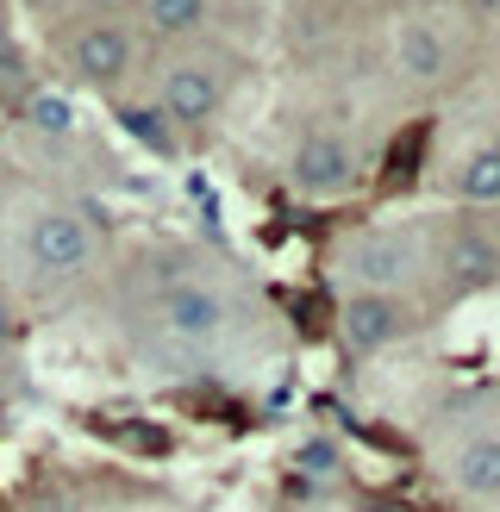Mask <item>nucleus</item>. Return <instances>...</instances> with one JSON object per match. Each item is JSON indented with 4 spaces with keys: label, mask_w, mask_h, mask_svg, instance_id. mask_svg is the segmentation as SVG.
<instances>
[{
    "label": "nucleus",
    "mask_w": 500,
    "mask_h": 512,
    "mask_svg": "<svg viewBox=\"0 0 500 512\" xmlns=\"http://www.w3.org/2000/svg\"><path fill=\"white\" fill-rule=\"evenodd\" d=\"M450 481L469 500H500V431H475L450 450Z\"/></svg>",
    "instance_id": "obj_10"
},
{
    "label": "nucleus",
    "mask_w": 500,
    "mask_h": 512,
    "mask_svg": "<svg viewBox=\"0 0 500 512\" xmlns=\"http://www.w3.org/2000/svg\"><path fill=\"white\" fill-rule=\"evenodd\" d=\"M432 263L419 232H394V225H369L344 244V275L357 281V294H394V288H413Z\"/></svg>",
    "instance_id": "obj_4"
},
{
    "label": "nucleus",
    "mask_w": 500,
    "mask_h": 512,
    "mask_svg": "<svg viewBox=\"0 0 500 512\" xmlns=\"http://www.w3.org/2000/svg\"><path fill=\"white\" fill-rule=\"evenodd\" d=\"M32 13H63V7H75V0H25Z\"/></svg>",
    "instance_id": "obj_16"
},
{
    "label": "nucleus",
    "mask_w": 500,
    "mask_h": 512,
    "mask_svg": "<svg viewBox=\"0 0 500 512\" xmlns=\"http://www.w3.org/2000/svg\"><path fill=\"white\" fill-rule=\"evenodd\" d=\"M357 144H350L344 132H332V125H313L307 138L294 144V157H288V182L307 194V200H338L357 188Z\"/></svg>",
    "instance_id": "obj_5"
},
{
    "label": "nucleus",
    "mask_w": 500,
    "mask_h": 512,
    "mask_svg": "<svg viewBox=\"0 0 500 512\" xmlns=\"http://www.w3.org/2000/svg\"><path fill=\"white\" fill-rule=\"evenodd\" d=\"M457 200L463 207H500V144H482L457 163Z\"/></svg>",
    "instance_id": "obj_12"
},
{
    "label": "nucleus",
    "mask_w": 500,
    "mask_h": 512,
    "mask_svg": "<svg viewBox=\"0 0 500 512\" xmlns=\"http://www.w3.org/2000/svg\"><path fill=\"white\" fill-rule=\"evenodd\" d=\"M82 13H94V19H132L138 13V0H75Z\"/></svg>",
    "instance_id": "obj_13"
},
{
    "label": "nucleus",
    "mask_w": 500,
    "mask_h": 512,
    "mask_svg": "<svg viewBox=\"0 0 500 512\" xmlns=\"http://www.w3.org/2000/svg\"><path fill=\"white\" fill-rule=\"evenodd\" d=\"M225 319H232V306L213 281H169L163 300H157V325L169 331L175 344H213Z\"/></svg>",
    "instance_id": "obj_6"
},
{
    "label": "nucleus",
    "mask_w": 500,
    "mask_h": 512,
    "mask_svg": "<svg viewBox=\"0 0 500 512\" xmlns=\"http://www.w3.org/2000/svg\"><path fill=\"white\" fill-rule=\"evenodd\" d=\"M388 69H394V82H407V88H438L444 69H450V38L425 13H407L388 32Z\"/></svg>",
    "instance_id": "obj_8"
},
{
    "label": "nucleus",
    "mask_w": 500,
    "mask_h": 512,
    "mask_svg": "<svg viewBox=\"0 0 500 512\" xmlns=\"http://www.w3.org/2000/svg\"><path fill=\"white\" fill-rule=\"evenodd\" d=\"M357 7H382V0H357Z\"/></svg>",
    "instance_id": "obj_17"
},
{
    "label": "nucleus",
    "mask_w": 500,
    "mask_h": 512,
    "mask_svg": "<svg viewBox=\"0 0 500 512\" xmlns=\"http://www.w3.org/2000/svg\"><path fill=\"white\" fill-rule=\"evenodd\" d=\"M463 7L482 19V25H500V0H463Z\"/></svg>",
    "instance_id": "obj_15"
},
{
    "label": "nucleus",
    "mask_w": 500,
    "mask_h": 512,
    "mask_svg": "<svg viewBox=\"0 0 500 512\" xmlns=\"http://www.w3.org/2000/svg\"><path fill=\"white\" fill-rule=\"evenodd\" d=\"M213 25V0H138V32H150L157 44H200Z\"/></svg>",
    "instance_id": "obj_9"
},
{
    "label": "nucleus",
    "mask_w": 500,
    "mask_h": 512,
    "mask_svg": "<svg viewBox=\"0 0 500 512\" xmlns=\"http://www.w3.org/2000/svg\"><path fill=\"white\" fill-rule=\"evenodd\" d=\"M407 331H413V319L394 294H357L350 288L344 306H338V338H344L350 356H382L388 344L407 338Z\"/></svg>",
    "instance_id": "obj_7"
},
{
    "label": "nucleus",
    "mask_w": 500,
    "mask_h": 512,
    "mask_svg": "<svg viewBox=\"0 0 500 512\" xmlns=\"http://www.w3.org/2000/svg\"><path fill=\"white\" fill-rule=\"evenodd\" d=\"M13 338H19V313H13V300L0 294V350H7Z\"/></svg>",
    "instance_id": "obj_14"
},
{
    "label": "nucleus",
    "mask_w": 500,
    "mask_h": 512,
    "mask_svg": "<svg viewBox=\"0 0 500 512\" xmlns=\"http://www.w3.org/2000/svg\"><path fill=\"white\" fill-rule=\"evenodd\" d=\"M494 244L482 232H450L444 244V281L450 288H482V281H494Z\"/></svg>",
    "instance_id": "obj_11"
},
{
    "label": "nucleus",
    "mask_w": 500,
    "mask_h": 512,
    "mask_svg": "<svg viewBox=\"0 0 500 512\" xmlns=\"http://www.w3.org/2000/svg\"><path fill=\"white\" fill-rule=\"evenodd\" d=\"M19 269L44 281V288H63V281H82L100 250H107V225H100L88 207H75V200H38L32 213L19 219Z\"/></svg>",
    "instance_id": "obj_1"
},
{
    "label": "nucleus",
    "mask_w": 500,
    "mask_h": 512,
    "mask_svg": "<svg viewBox=\"0 0 500 512\" xmlns=\"http://www.w3.org/2000/svg\"><path fill=\"white\" fill-rule=\"evenodd\" d=\"M232 100V63L207 44H182L175 57H163L157 69V119L175 132H200L213 125L219 107Z\"/></svg>",
    "instance_id": "obj_3"
},
{
    "label": "nucleus",
    "mask_w": 500,
    "mask_h": 512,
    "mask_svg": "<svg viewBox=\"0 0 500 512\" xmlns=\"http://www.w3.org/2000/svg\"><path fill=\"white\" fill-rule=\"evenodd\" d=\"M50 50H57V63L75 88H94V94H119L125 82L138 75L144 63V38L132 19H94V13H75L57 25V38H50Z\"/></svg>",
    "instance_id": "obj_2"
}]
</instances>
